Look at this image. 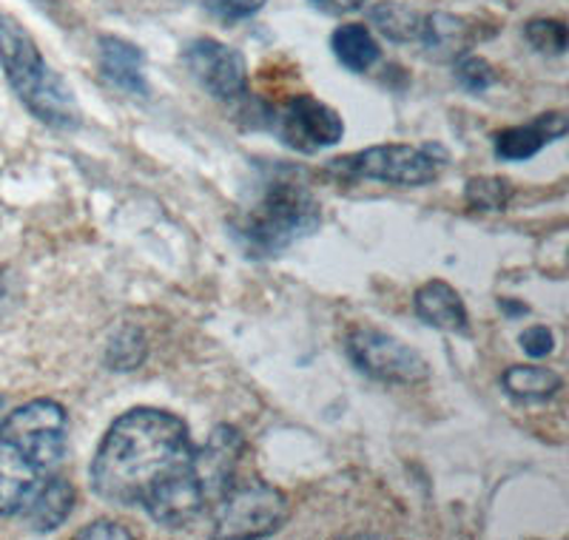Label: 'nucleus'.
Segmentation results:
<instances>
[{
  "instance_id": "1",
  "label": "nucleus",
  "mask_w": 569,
  "mask_h": 540,
  "mask_svg": "<svg viewBox=\"0 0 569 540\" xmlns=\"http://www.w3.org/2000/svg\"><path fill=\"white\" fill-rule=\"evenodd\" d=\"M194 458V441L182 419L157 407L123 412L91 458V487L117 507H142L160 483L174 478Z\"/></svg>"
},
{
  "instance_id": "2",
  "label": "nucleus",
  "mask_w": 569,
  "mask_h": 540,
  "mask_svg": "<svg viewBox=\"0 0 569 540\" xmlns=\"http://www.w3.org/2000/svg\"><path fill=\"white\" fill-rule=\"evenodd\" d=\"M322 226V206L291 177H273L251 208L233 219V239L253 259L279 257L291 244L302 242Z\"/></svg>"
},
{
  "instance_id": "3",
  "label": "nucleus",
  "mask_w": 569,
  "mask_h": 540,
  "mask_svg": "<svg viewBox=\"0 0 569 540\" xmlns=\"http://www.w3.org/2000/svg\"><path fill=\"white\" fill-rule=\"evenodd\" d=\"M0 66L9 86L40 122L58 131H74L83 111L71 86L46 63L32 34L9 14H0Z\"/></svg>"
},
{
  "instance_id": "4",
  "label": "nucleus",
  "mask_w": 569,
  "mask_h": 540,
  "mask_svg": "<svg viewBox=\"0 0 569 540\" xmlns=\"http://www.w3.org/2000/svg\"><path fill=\"white\" fill-rule=\"evenodd\" d=\"M288 496L259 476H237L208 507L211 534L228 540L268 538L288 521Z\"/></svg>"
},
{
  "instance_id": "5",
  "label": "nucleus",
  "mask_w": 569,
  "mask_h": 540,
  "mask_svg": "<svg viewBox=\"0 0 569 540\" xmlns=\"http://www.w3.org/2000/svg\"><path fill=\"white\" fill-rule=\"evenodd\" d=\"M445 166L447 154L439 146H408V142L370 146V149L330 160V171L350 180H373L399 188L430 186L439 180Z\"/></svg>"
},
{
  "instance_id": "6",
  "label": "nucleus",
  "mask_w": 569,
  "mask_h": 540,
  "mask_svg": "<svg viewBox=\"0 0 569 540\" xmlns=\"http://www.w3.org/2000/svg\"><path fill=\"white\" fill-rule=\"evenodd\" d=\"M0 438L18 447L46 476L58 472L69 444V416L52 399H34L0 421Z\"/></svg>"
},
{
  "instance_id": "7",
  "label": "nucleus",
  "mask_w": 569,
  "mask_h": 540,
  "mask_svg": "<svg viewBox=\"0 0 569 540\" xmlns=\"http://www.w3.org/2000/svg\"><path fill=\"white\" fill-rule=\"evenodd\" d=\"M273 134L299 154H319L345 137V120L313 94H293L268 117Z\"/></svg>"
},
{
  "instance_id": "8",
  "label": "nucleus",
  "mask_w": 569,
  "mask_h": 540,
  "mask_svg": "<svg viewBox=\"0 0 569 540\" xmlns=\"http://www.w3.org/2000/svg\"><path fill=\"white\" fill-rule=\"evenodd\" d=\"M345 350L365 376L382 384H419L430 373L421 353L385 330L356 328L345 341Z\"/></svg>"
},
{
  "instance_id": "9",
  "label": "nucleus",
  "mask_w": 569,
  "mask_h": 540,
  "mask_svg": "<svg viewBox=\"0 0 569 540\" xmlns=\"http://www.w3.org/2000/svg\"><path fill=\"white\" fill-rule=\"evenodd\" d=\"M191 78L220 103H240L248 97V63L233 46L213 38H197L182 52Z\"/></svg>"
},
{
  "instance_id": "10",
  "label": "nucleus",
  "mask_w": 569,
  "mask_h": 540,
  "mask_svg": "<svg viewBox=\"0 0 569 540\" xmlns=\"http://www.w3.org/2000/svg\"><path fill=\"white\" fill-rule=\"evenodd\" d=\"M246 438L237 427L220 424L208 436L202 447H194V472L202 483L206 501L211 507L222 496V489L240 476V463L246 458Z\"/></svg>"
},
{
  "instance_id": "11",
  "label": "nucleus",
  "mask_w": 569,
  "mask_h": 540,
  "mask_svg": "<svg viewBox=\"0 0 569 540\" xmlns=\"http://www.w3.org/2000/svg\"><path fill=\"white\" fill-rule=\"evenodd\" d=\"M46 478L49 476L38 470L12 441L0 438V518L23 512Z\"/></svg>"
},
{
  "instance_id": "12",
  "label": "nucleus",
  "mask_w": 569,
  "mask_h": 540,
  "mask_svg": "<svg viewBox=\"0 0 569 540\" xmlns=\"http://www.w3.org/2000/svg\"><path fill=\"white\" fill-rule=\"evenodd\" d=\"M567 134V117L561 111H550V114L536 117L527 126H510L492 134V151L498 160L505 162H525L532 160L543 146L561 140Z\"/></svg>"
},
{
  "instance_id": "13",
  "label": "nucleus",
  "mask_w": 569,
  "mask_h": 540,
  "mask_svg": "<svg viewBox=\"0 0 569 540\" xmlns=\"http://www.w3.org/2000/svg\"><path fill=\"white\" fill-rule=\"evenodd\" d=\"M476 40H481L479 27H476V20L465 18V14L433 12L421 20L419 43L425 46L427 58L456 60L470 52Z\"/></svg>"
},
{
  "instance_id": "14",
  "label": "nucleus",
  "mask_w": 569,
  "mask_h": 540,
  "mask_svg": "<svg viewBox=\"0 0 569 540\" xmlns=\"http://www.w3.org/2000/svg\"><path fill=\"white\" fill-rule=\"evenodd\" d=\"M413 310L430 328L445 330V333H470V316H467L465 299L459 297L453 284L441 282V279L425 282L416 290Z\"/></svg>"
},
{
  "instance_id": "15",
  "label": "nucleus",
  "mask_w": 569,
  "mask_h": 540,
  "mask_svg": "<svg viewBox=\"0 0 569 540\" xmlns=\"http://www.w3.org/2000/svg\"><path fill=\"white\" fill-rule=\"evenodd\" d=\"M100 46V71L117 89L129 94L149 97V83H146V58L134 43L114 34H103L98 40Z\"/></svg>"
},
{
  "instance_id": "16",
  "label": "nucleus",
  "mask_w": 569,
  "mask_h": 540,
  "mask_svg": "<svg viewBox=\"0 0 569 540\" xmlns=\"http://www.w3.org/2000/svg\"><path fill=\"white\" fill-rule=\"evenodd\" d=\"M71 507H74V487L54 472L40 483V489L34 492L29 507L20 512V518L29 523L32 532H54L58 527H63V521L71 514Z\"/></svg>"
},
{
  "instance_id": "17",
  "label": "nucleus",
  "mask_w": 569,
  "mask_h": 540,
  "mask_svg": "<svg viewBox=\"0 0 569 540\" xmlns=\"http://www.w3.org/2000/svg\"><path fill=\"white\" fill-rule=\"evenodd\" d=\"M330 49H333V58L353 74H365V71L373 69V63L382 54L370 29L362 27V23L339 27L337 32L330 34Z\"/></svg>"
},
{
  "instance_id": "18",
  "label": "nucleus",
  "mask_w": 569,
  "mask_h": 540,
  "mask_svg": "<svg viewBox=\"0 0 569 540\" xmlns=\"http://www.w3.org/2000/svg\"><path fill=\"white\" fill-rule=\"evenodd\" d=\"M561 376L550 367H538V364H512L501 373V387L510 392L512 399L518 401H547L552 399L558 390H561Z\"/></svg>"
},
{
  "instance_id": "19",
  "label": "nucleus",
  "mask_w": 569,
  "mask_h": 540,
  "mask_svg": "<svg viewBox=\"0 0 569 540\" xmlns=\"http://www.w3.org/2000/svg\"><path fill=\"white\" fill-rule=\"evenodd\" d=\"M368 18L393 43H419L425 14H419L408 3H401V0H382V3H376V7H370Z\"/></svg>"
},
{
  "instance_id": "20",
  "label": "nucleus",
  "mask_w": 569,
  "mask_h": 540,
  "mask_svg": "<svg viewBox=\"0 0 569 540\" xmlns=\"http://www.w3.org/2000/svg\"><path fill=\"white\" fill-rule=\"evenodd\" d=\"M512 200V186L505 177H472L467 180L465 202L476 211H505Z\"/></svg>"
},
{
  "instance_id": "21",
  "label": "nucleus",
  "mask_w": 569,
  "mask_h": 540,
  "mask_svg": "<svg viewBox=\"0 0 569 540\" xmlns=\"http://www.w3.org/2000/svg\"><path fill=\"white\" fill-rule=\"evenodd\" d=\"M527 43L541 54H563L567 52L569 34L567 23L556 18H536L525 27Z\"/></svg>"
},
{
  "instance_id": "22",
  "label": "nucleus",
  "mask_w": 569,
  "mask_h": 540,
  "mask_svg": "<svg viewBox=\"0 0 569 540\" xmlns=\"http://www.w3.org/2000/svg\"><path fill=\"white\" fill-rule=\"evenodd\" d=\"M453 78L465 91L481 94V91H487L492 83H496V69L490 66V60L467 52L453 60Z\"/></svg>"
},
{
  "instance_id": "23",
  "label": "nucleus",
  "mask_w": 569,
  "mask_h": 540,
  "mask_svg": "<svg viewBox=\"0 0 569 540\" xmlns=\"http://www.w3.org/2000/svg\"><path fill=\"white\" fill-rule=\"evenodd\" d=\"M268 0H206V12L220 23H240V20L253 18Z\"/></svg>"
},
{
  "instance_id": "24",
  "label": "nucleus",
  "mask_w": 569,
  "mask_h": 540,
  "mask_svg": "<svg viewBox=\"0 0 569 540\" xmlns=\"http://www.w3.org/2000/svg\"><path fill=\"white\" fill-rule=\"evenodd\" d=\"M521 348L530 359H543V356H550L556 350V336H552L550 328H543V324H532L521 333Z\"/></svg>"
},
{
  "instance_id": "25",
  "label": "nucleus",
  "mask_w": 569,
  "mask_h": 540,
  "mask_svg": "<svg viewBox=\"0 0 569 540\" xmlns=\"http://www.w3.org/2000/svg\"><path fill=\"white\" fill-rule=\"evenodd\" d=\"M308 3L317 12L330 14V18H345V14H353L368 7V0H308Z\"/></svg>"
},
{
  "instance_id": "26",
  "label": "nucleus",
  "mask_w": 569,
  "mask_h": 540,
  "mask_svg": "<svg viewBox=\"0 0 569 540\" xmlns=\"http://www.w3.org/2000/svg\"><path fill=\"white\" fill-rule=\"evenodd\" d=\"M78 538L80 540H89V538H109V540L123 538V540H129L131 532H129V529H123V523L106 521V518H103V521H94V523H89L86 529H80Z\"/></svg>"
},
{
  "instance_id": "27",
  "label": "nucleus",
  "mask_w": 569,
  "mask_h": 540,
  "mask_svg": "<svg viewBox=\"0 0 569 540\" xmlns=\"http://www.w3.org/2000/svg\"><path fill=\"white\" fill-rule=\"evenodd\" d=\"M498 308L505 310V313L510 316V319H512V316H527V313H530V308H527L525 302H512V299H501V302H498Z\"/></svg>"
}]
</instances>
